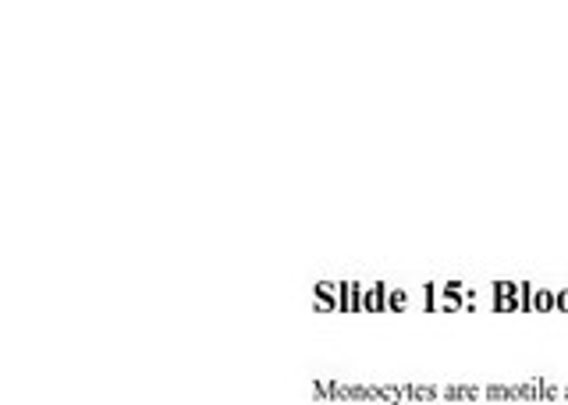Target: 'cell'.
Instances as JSON below:
<instances>
[{"instance_id": "1", "label": "cell", "mask_w": 568, "mask_h": 405, "mask_svg": "<svg viewBox=\"0 0 568 405\" xmlns=\"http://www.w3.org/2000/svg\"><path fill=\"white\" fill-rule=\"evenodd\" d=\"M532 306H537V310H555L558 298H555V292H532Z\"/></svg>"}, {"instance_id": "2", "label": "cell", "mask_w": 568, "mask_h": 405, "mask_svg": "<svg viewBox=\"0 0 568 405\" xmlns=\"http://www.w3.org/2000/svg\"><path fill=\"white\" fill-rule=\"evenodd\" d=\"M519 292H523L519 310H529V306H532V292H537V288H529V281H526V285H519Z\"/></svg>"}, {"instance_id": "5", "label": "cell", "mask_w": 568, "mask_h": 405, "mask_svg": "<svg viewBox=\"0 0 568 405\" xmlns=\"http://www.w3.org/2000/svg\"><path fill=\"white\" fill-rule=\"evenodd\" d=\"M558 310L568 313V292H558Z\"/></svg>"}, {"instance_id": "3", "label": "cell", "mask_w": 568, "mask_h": 405, "mask_svg": "<svg viewBox=\"0 0 568 405\" xmlns=\"http://www.w3.org/2000/svg\"><path fill=\"white\" fill-rule=\"evenodd\" d=\"M373 295H384V285H377V288H373ZM387 303H384V298H373V310H384Z\"/></svg>"}, {"instance_id": "4", "label": "cell", "mask_w": 568, "mask_h": 405, "mask_svg": "<svg viewBox=\"0 0 568 405\" xmlns=\"http://www.w3.org/2000/svg\"><path fill=\"white\" fill-rule=\"evenodd\" d=\"M390 306L402 310V306H405V292H390Z\"/></svg>"}]
</instances>
